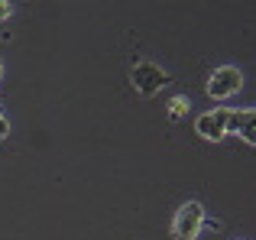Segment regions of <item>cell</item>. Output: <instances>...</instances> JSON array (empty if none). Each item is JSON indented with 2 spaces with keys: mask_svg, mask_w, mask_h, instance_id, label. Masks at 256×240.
Segmentation results:
<instances>
[{
  "mask_svg": "<svg viewBox=\"0 0 256 240\" xmlns=\"http://www.w3.org/2000/svg\"><path fill=\"white\" fill-rule=\"evenodd\" d=\"M6 133H10V124H6V120H4V117H0V140H4V136H6Z\"/></svg>",
  "mask_w": 256,
  "mask_h": 240,
  "instance_id": "obj_8",
  "label": "cell"
},
{
  "mask_svg": "<svg viewBox=\"0 0 256 240\" xmlns=\"http://www.w3.org/2000/svg\"><path fill=\"white\" fill-rule=\"evenodd\" d=\"M227 133H240L246 143H256V114L250 108H246V110H227L224 136H227Z\"/></svg>",
  "mask_w": 256,
  "mask_h": 240,
  "instance_id": "obj_4",
  "label": "cell"
},
{
  "mask_svg": "<svg viewBox=\"0 0 256 240\" xmlns=\"http://www.w3.org/2000/svg\"><path fill=\"white\" fill-rule=\"evenodd\" d=\"M0 117H4V110H0Z\"/></svg>",
  "mask_w": 256,
  "mask_h": 240,
  "instance_id": "obj_10",
  "label": "cell"
},
{
  "mask_svg": "<svg viewBox=\"0 0 256 240\" xmlns=\"http://www.w3.org/2000/svg\"><path fill=\"white\" fill-rule=\"evenodd\" d=\"M10 13H13V6L6 4V0H0V20H6V16H10Z\"/></svg>",
  "mask_w": 256,
  "mask_h": 240,
  "instance_id": "obj_7",
  "label": "cell"
},
{
  "mask_svg": "<svg viewBox=\"0 0 256 240\" xmlns=\"http://www.w3.org/2000/svg\"><path fill=\"white\" fill-rule=\"evenodd\" d=\"M169 108H172V120H178V117L188 110V101H185V98H172V104H169Z\"/></svg>",
  "mask_w": 256,
  "mask_h": 240,
  "instance_id": "obj_6",
  "label": "cell"
},
{
  "mask_svg": "<svg viewBox=\"0 0 256 240\" xmlns=\"http://www.w3.org/2000/svg\"><path fill=\"white\" fill-rule=\"evenodd\" d=\"M201 221H204V208L198 202H188L178 208V218H175V240H194L201 230Z\"/></svg>",
  "mask_w": 256,
  "mask_h": 240,
  "instance_id": "obj_2",
  "label": "cell"
},
{
  "mask_svg": "<svg viewBox=\"0 0 256 240\" xmlns=\"http://www.w3.org/2000/svg\"><path fill=\"white\" fill-rule=\"evenodd\" d=\"M166 82H169V75H166L159 65H152V62L133 65V88H136L140 94H156Z\"/></svg>",
  "mask_w": 256,
  "mask_h": 240,
  "instance_id": "obj_3",
  "label": "cell"
},
{
  "mask_svg": "<svg viewBox=\"0 0 256 240\" xmlns=\"http://www.w3.org/2000/svg\"><path fill=\"white\" fill-rule=\"evenodd\" d=\"M0 75H4V58H0Z\"/></svg>",
  "mask_w": 256,
  "mask_h": 240,
  "instance_id": "obj_9",
  "label": "cell"
},
{
  "mask_svg": "<svg viewBox=\"0 0 256 240\" xmlns=\"http://www.w3.org/2000/svg\"><path fill=\"white\" fill-rule=\"evenodd\" d=\"M224 120H227V110L218 108V110H211V114H201L194 126H198V133L204 140H224Z\"/></svg>",
  "mask_w": 256,
  "mask_h": 240,
  "instance_id": "obj_5",
  "label": "cell"
},
{
  "mask_svg": "<svg viewBox=\"0 0 256 240\" xmlns=\"http://www.w3.org/2000/svg\"><path fill=\"white\" fill-rule=\"evenodd\" d=\"M240 84H244V75H240L234 65H220V68L211 72V78H208V94L211 98H230L240 91Z\"/></svg>",
  "mask_w": 256,
  "mask_h": 240,
  "instance_id": "obj_1",
  "label": "cell"
}]
</instances>
